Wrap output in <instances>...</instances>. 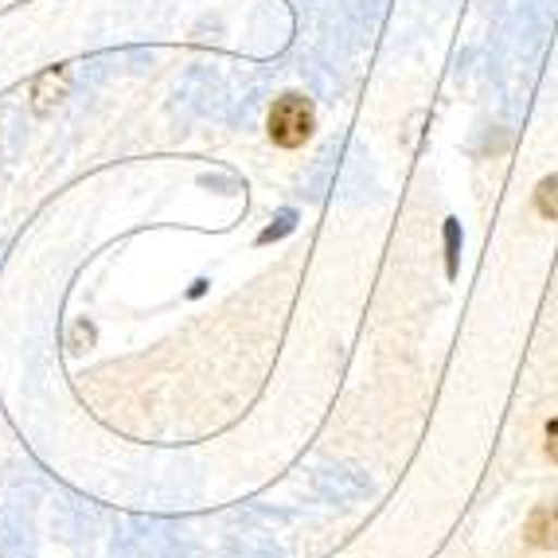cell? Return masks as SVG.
<instances>
[{
	"label": "cell",
	"instance_id": "cell-2",
	"mask_svg": "<svg viewBox=\"0 0 558 558\" xmlns=\"http://www.w3.org/2000/svg\"><path fill=\"white\" fill-rule=\"evenodd\" d=\"M63 90H66V71L59 66V71H47V75H39V83H36V110L44 113V110H51V106L63 98Z\"/></svg>",
	"mask_w": 558,
	"mask_h": 558
},
{
	"label": "cell",
	"instance_id": "cell-4",
	"mask_svg": "<svg viewBox=\"0 0 558 558\" xmlns=\"http://www.w3.org/2000/svg\"><path fill=\"white\" fill-rule=\"evenodd\" d=\"M535 204L547 219H558V177H547L539 187H535Z\"/></svg>",
	"mask_w": 558,
	"mask_h": 558
},
{
	"label": "cell",
	"instance_id": "cell-6",
	"mask_svg": "<svg viewBox=\"0 0 558 558\" xmlns=\"http://www.w3.org/2000/svg\"><path fill=\"white\" fill-rule=\"evenodd\" d=\"M547 453H550V461H558V418L547 426Z\"/></svg>",
	"mask_w": 558,
	"mask_h": 558
},
{
	"label": "cell",
	"instance_id": "cell-3",
	"mask_svg": "<svg viewBox=\"0 0 558 558\" xmlns=\"http://www.w3.org/2000/svg\"><path fill=\"white\" fill-rule=\"evenodd\" d=\"M527 539L539 543V547L558 543V512H555V508H543V512H535V520L527 523Z\"/></svg>",
	"mask_w": 558,
	"mask_h": 558
},
{
	"label": "cell",
	"instance_id": "cell-5",
	"mask_svg": "<svg viewBox=\"0 0 558 558\" xmlns=\"http://www.w3.org/2000/svg\"><path fill=\"white\" fill-rule=\"evenodd\" d=\"M446 266H449V274H457V251H461V234H457V223L449 219L446 223Z\"/></svg>",
	"mask_w": 558,
	"mask_h": 558
},
{
	"label": "cell",
	"instance_id": "cell-1",
	"mask_svg": "<svg viewBox=\"0 0 558 558\" xmlns=\"http://www.w3.org/2000/svg\"><path fill=\"white\" fill-rule=\"evenodd\" d=\"M266 130H270V141L274 145H281V149H301V145L313 137V130H317L313 102L301 98V94H281L270 110Z\"/></svg>",
	"mask_w": 558,
	"mask_h": 558
}]
</instances>
